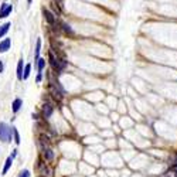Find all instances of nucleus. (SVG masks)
Masks as SVG:
<instances>
[{"label": "nucleus", "instance_id": "nucleus-1", "mask_svg": "<svg viewBox=\"0 0 177 177\" xmlns=\"http://www.w3.org/2000/svg\"><path fill=\"white\" fill-rule=\"evenodd\" d=\"M13 140V130L4 122H0V142L3 143H10Z\"/></svg>", "mask_w": 177, "mask_h": 177}, {"label": "nucleus", "instance_id": "nucleus-2", "mask_svg": "<svg viewBox=\"0 0 177 177\" xmlns=\"http://www.w3.org/2000/svg\"><path fill=\"white\" fill-rule=\"evenodd\" d=\"M48 61H50V65H51V67H52V68H54L55 71H58V72L63 70L64 65H65L64 63L61 64V61H60L58 58L54 57V52H52V51H50V52H48Z\"/></svg>", "mask_w": 177, "mask_h": 177}, {"label": "nucleus", "instance_id": "nucleus-3", "mask_svg": "<svg viewBox=\"0 0 177 177\" xmlns=\"http://www.w3.org/2000/svg\"><path fill=\"white\" fill-rule=\"evenodd\" d=\"M13 12V6L12 4H7V3H3L0 6V19H6L7 16H10Z\"/></svg>", "mask_w": 177, "mask_h": 177}, {"label": "nucleus", "instance_id": "nucleus-4", "mask_svg": "<svg viewBox=\"0 0 177 177\" xmlns=\"http://www.w3.org/2000/svg\"><path fill=\"white\" fill-rule=\"evenodd\" d=\"M43 14H44V19L48 24H51V25L55 24V21H57V20H55V16H54L48 9H43Z\"/></svg>", "mask_w": 177, "mask_h": 177}, {"label": "nucleus", "instance_id": "nucleus-5", "mask_svg": "<svg viewBox=\"0 0 177 177\" xmlns=\"http://www.w3.org/2000/svg\"><path fill=\"white\" fill-rule=\"evenodd\" d=\"M10 45H12V40L10 38H4L3 41H0V52H6L10 50Z\"/></svg>", "mask_w": 177, "mask_h": 177}, {"label": "nucleus", "instance_id": "nucleus-6", "mask_svg": "<svg viewBox=\"0 0 177 177\" xmlns=\"http://www.w3.org/2000/svg\"><path fill=\"white\" fill-rule=\"evenodd\" d=\"M52 112H54V109H52V106H51L50 103H44L43 105V116H44L45 119H48L51 115H52Z\"/></svg>", "mask_w": 177, "mask_h": 177}, {"label": "nucleus", "instance_id": "nucleus-7", "mask_svg": "<svg viewBox=\"0 0 177 177\" xmlns=\"http://www.w3.org/2000/svg\"><path fill=\"white\" fill-rule=\"evenodd\" d=\"M43 157H44L47 162H51V160H54V152L51 150L50 147H44V150H43Z\"/></svg>", "mask_w": 177, "mask_h": 177}, {"label": "nucleus", "instance_id": "nucleus-8", "mask_svg": "<svg viewBox=\"0 0 177 177\" xmlns=\"http://www.w3.org/2000/svg\"><path fill=\"white\" fill-rule=\"evenodd\" d=\"M21 106H23V101H21L20 98H16V99L13 101V103H12V111L14 112V114H17Z\"/></svg>", "mask_w": 177, "mask_h": 177}, {"label": "nucleus", "instance_id": "nucleus-9", "mask_svg": "<svg viewBox=\"0 0 177 177\" xmlns=\"http://www.w3.org/2000/svg\"><path fill=\"white\" fill-rule=\"evenodd\" d=\"M38 169H40V173H41V176H50V169L45 166V163H41V162H38Z\"/></svg>", "mask_w": 177, "mask_h": 177}, {"label": "nucleus", "instance_id": "nucleus-10", "mask_svg": "<svg viewBox=\"0 0 177 177\" xmlns=\"http://www.w3.org/2000/svg\"><path fill=\"white\" fill-rule=\"evenodd\" d=\"M12 163H13V157H12V156H9V157L6 159V162H4V167H3L1 174H6L7 171H9V169L12 167Z\"/></svg>", "mask_w": 177, "mask_h": 177}, {"label": "nucleus", "instance_id": "nucleus-11", "mask_svg": "<svg viewBox=\"0 0 177 177\" xmlns=\"http://www.w3.org/2000/svg\"><path fill=\"white\" fill-rule=\"evenodd\" d=\"M23 60H20L19 64H17V79L19 81H23Z\"/></svg>", "mask_w": 177, "mask_h": 177}, {"label": "nucleus", "instance_id": "nucleus-12", "mask_svg": "<svg viewBox=\"0 0 177 177\" xmlns=\"http://www.w3.org/2000/svg\"><path fill=\"white\" fill-rule=\"evenodd\" d=\"M9 28H10V23H4V24L0 25V38L6 36L7 31H9Z\"/></svg>", "mask_w": 177, "mask_h": 177}, {"label": "nucleus", "instance_id": "nucleus-13", "mask_svg": "<svg viewBox=\"0 0 177 177\" xmlns=\"http://www.w3.org/2000/svg\"><path fill=\"white\" fill-rule=\"evenodd\" d=\"M45 64H47L45 58H38V60H37V70H38V72H43V70L45 68Z\"/></svg>", "mask_w": 177, "mask_h": 177}, {"label": "nucleus", "instance_id": "nucleus-14", "mask_svg": "<svg viewBox=\"0 0 177 177\" xmlns=\"http://www.w3.org/2000/svg\"><path fill=\"white\" fill-rule=\"evenodd\" d=\"M12 130H13V140L16 142V145H20V135L19 132H17V127H12Z\"/></svg>", "mask_w": 177, "mask_h": 177}, {"label": "nucleus", "instance_id": "nucleus-15", "mask_svg": "<svg viewBox=\"0 0 177 177\" xmlns=\"http://www.w3.org/2000/svg\"><path fill=\"white\" fill-rule=\"evenodd\" d=\"M30 72H31V65L27 64V65L24 67V71H23V79H24V81L30 76Z\"/></svg>", "mask_w": 177, "mask_h": 177}, {"label": "nucleus", "instance_id": "nucleus-16", "mask_svg": "<svg viewBox=\"0 0 177 177\" xmlns=\"http://www.w3.org/2000/svg\"><path fill=\"white\" fill-rule=\"evenodd\" d=\"M61 25H63V30L67 33V34H70V36H74V30L71 28L70 24H67V23H61Z\"/></svg>", "mask_w": 177, "mask_h": 177}, {"label": "nucleus", "instance_id": "nucleus-17", "mask_svg": "<svg viewBox=\"0 0 177 177\" xmlns=\"http://www.w3.org/2000/svg\"><path fill=\"white\" fill-rule=\"evenodd\" d=\"M40 51H41V40L38 38L37 40V44H36V61H37L38 58V55H40Z\"/></svg>", "mask_w": 177, "mask_h": 177}, {"label": "nucleus", "instance_id": "nucleus-18", "mask_svg": "<svg viewBox=\"0 0 177 177\" xmlns=\"http://www.w3.org/2000/svg\"><path fill=\"white\" fill-rule=\"evenodd\" d=\"M31 174H30V170H27V169H24V170H21L19 173V177H30Z\"/></svg>", "mask_w": 177, "mask_h": 177}, {"label": "nucleus", "instance_id": "nucleus-19", "mask_svg": "<svg viewBox=\"0 0 177 177\" xmlns=\"http://www.w3.org/2000/svg\"><path fill=\"white\" fill-rule=\"evenodd\" d=\"M41 79H43V74H41V72H38V75H37V79H36V81H37L38 84L41 82Z\"/></svg>", "mask_w": 177, "mask_h": 177}, {"label": "nucleus", "instance_id": "nucleus-20", "mask_svg": "<svg viewBox=\"0 0 177 177\" xmlns=\"http://www.w3.org/2000/svg\"><path fill=\"white\" fill-rule=\"evenodd\" d=\"M3 70H4V65H3V61L0 60V74L3 72Z\"/></svg>", "mask_w": 177, "mask_h": 177}, {"label": "nucleus", "instance_id": "nucleus-21", "mask_svg": "<svg viewBox=\"0 0 177 177\" xmlns=\"http://www.w3.org/2000/svg\"><path fill=\"white\" fill-rule=\"evenodd\" d=\"M16 156H17V150H13V153H12V157L14 159V157H16Z\"/></svg>", "mask_w": 177, "mask_h": 177}, {"label": "nucleus", "instance_id": "nucleus-22", "mask_svg": "<svg viewBox=\"0 0 177 177\" xmlns=\"http://www.w3.org/2000/svg\"><path fill=\"white\" fill-rule=\"evenodd\" d=\"M173 163H177V154L174 156V159H173V162H171V165H173Z\"/></svg>", "mask_w": 177, "mask_h": 177}, {"label": "nucleus", "instance_id": "nucleus-23", "mask_svg": "<svg viewBox=\"0 0 177 177\" xmlns=\"http://www.w3.org/2000/svg\"><path fill=\"white\" fill-rule=\"evenodd\" d=\"M61 1H63V0H57V3H58V4H61Z\"/></svg>", "mask_w": 177, "mask_h": 177}, {"label": "nucleus", "instance_id": "nucleus-24", "mask_svg": "<svg viewBox=\"0 0 177 177\" xmlns=\"http://www.w3.org/2000/svg\"><path fill=\"white\" fill-rule=\"evenodd\" d=\"M33 0H27V3H28V4H30V3H31Z\"/></svg>", "mask_w": 177, "mask_h": 177}]
</instances>
